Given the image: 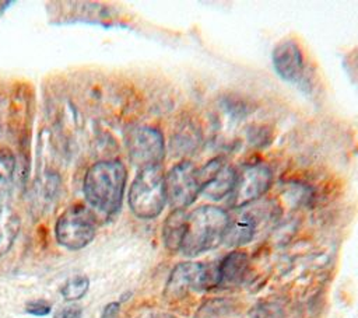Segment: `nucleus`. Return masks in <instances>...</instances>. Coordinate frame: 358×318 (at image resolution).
<instances>
[{"instance_id":"nucleus-1","label":"nucleus","mask_w":358,"mask_h":318,"mask_svg":"<svg viewBox=\"0 0 358 318\" xmlns=\"http://www.w3.org/2000/svg\"><path fill=\"white\" fill-rule=\"evenodd\" d=\"M124 185V165L119 160H101L87 170L83 191L91 209L112 216L120 209Z\"/></svg>"},{"instance_id":"nucleus-2","label":"nucleus","mask_w":358,"mask_h":318,"mask_svg":"<svg viewBox=\"0 0 358 318\" xmlns=\"http://www.w3.org/2000/svg\"><path fill=\"white\" fill-rule=\"evenodd\" d=\"M229 214L217 206H200L186 217L180 251L186 256H197L224 241Z\"/></svg>"},{"instance_id":"nucleus-3","label":"nucleus","mask_w":358,"mask_h":318,"mask_svg":"<svg viewBox=\"0 0 358 318\" xmlns=\"http://www.w3.org/2000/svg\"><path fill=\"white\" fill-rule=\"evenodd\" d=\"M166 202L165 175L161 165L138 170L129 191V206L140 219L157 217Z\"/></svg>"},{"instance_id":"nucleus-4","label":"nucleus","mask_w":358,"mask_h":318,"mask_svg":"<svg viewBox=\"0 0 358 318\" xmlns=\"http://www.w3.org/2000/svg\"><path fill=\"white\" fill-rule=\"evenodd\" d=\"M96 217L94 212L84 205H73L66 209L55 224L57 242L71 251L87 247L95 237Z\"/></svg>"},{"instance_id":"nucleus-5","label":"nucleus","mask_w":358,"mask_h":318,"mask_svg":"<svg viewBox=\"0 0 358 318\" xmlns=\"http://www.w3.org/2000/svg\"><path fill=\"white\" fill-rule=\"evenodd\" d=\"M217 286V266L200 262H183L173 268L165 286V296L179 298L189 291L206 290Z\"/></svg>"},{"instance_id":"nucleus-6","label":"nucleus","mask_w":358,"mask_h":318,"mask_svg":"<svg viewBox=\"0 0 358 318\" xmlns=\"http://www.w3.org/2000/svg\"><path fill=\"white\" fill-rule=\"evenodd\" d=\"M201 192L199 168L192 163L183 161L176 164L165 175L166 200L173 210H185L190 206Z\"/></svg>"},{"instance_id":"nucleus-7","label":"nucleus","mask_w":358,"mask_h":318,"mask_svg":"<svg viewBox=\"0 0 358 318\" xmlns=\"http://www.w3.org/2000/svg\"><path fill=\"white\" fill-rule=\"evenodd\" d=\"M130 161L138 170L158 167L164 158L165 144L162 133L152 126H138L129 132L126 139Z\"/></svg>"},{"instance_id":"nucleus-8","label":"nucleus","mask_w":358,"mask_h":318,"mask_svg":"<svg viewBox=\"0 0 358 318\" xmlns=\"http://www.w3.org/2000/svg\"><path fill=\"white\" fill-rule=\"evenodd\" d=\"M271 181V170L263 163L248 164L242 167V170L236 172L235 185L229 193L231 206L238 209L259 200L270 188Z\"/></svg>"},{"instance_id":"nucleus-9","label":"nucleus","mask_w":358,"mask_h":318,"mask_svg":"<svg viewBox=\"0 0 358 318\" xmlns=\"http://www.w3.org/2000/svg\"><path fill=\"white\" fill-rule=\"evenodd\" d=\"M273 209L274 207H268L267 203H259L257 200L235 209V213L229 216L224 242L229 247H239L252 241L259 224L270 214Z\"/></svg>"},{"instance_id":"nucleus-10","label":"nucleus","mask_w":358,"mask_h":318,"mask_svg":"<svg viewBox=\"0 0 358 318\" xmlns=\"http://www.w3.org/2000/svg\"><path fill=\"white\" fill-rule=\"evenodd\" d=\"M199 178L201 184V192L204 196L220 200L234 189L236 171L225 164L221 158H214L208 161L206 165L199 168Z\"/></svg>"},{"instance_id":"nucleus-11","label":"nucleus","mask_w":358,"mask_h":318,"mask_svg":"<svg viewBox=\"0 0 358 318\" xmlns=\"http://www.w3.org/2000/svg\"><path fill=\"white\" fill-rule=\"evenodd\" d=\"M273 66L277 74L287 81H298L303 73V56L294 39H284L273 50Z\"/></svg>"},{"instance_id":"nucleus-12","label":"nucleus","mask_w":358,"mask_h":318,"mask_svg":"<svg viewBox=\"0 0 358 318\" xmlns=\"http://www.w3.org/2000/svg\"><path fill=\"white\" fill-rule=\"evenodd\" d=\"M20 231V219L13 206V188L0 186V256L8 252Z\"/></svg>"},{"instance_id":"nucleus-13","label":"nucleus","mask_w":358,"mask_h":318,"mask_svg":"<svg viewBox=\"0 0 358 318\" xmlns=\"http://www.w3.org/2000/svg\"><path fill=\"white\" fill-rule=\"evenodd\" d=\"M249 256L242 251L228 254L217 265V287H232L239 284L246 276Z\"/></svg>"},{"instance_id":"nucleus-14","label":"nucleus","mask_w":358,"mask_h":318,"mask_svg":"<svg viewBox=\"0 0 358 318\" xmlns=\"http://www.w3.org/2000/svg\"><path fill=\"white\" fill-rule=\"evenodd\" d=\"M187 214L185 210H173L165 220L162 227V240L166 249L171 252H176L180 249L182 238L185 234V224H186Z\"/></svg>"},{"instance_id":"nucleus-15","label":"nucleus","mask_w":358,"mask_h":318,"mask_svg":"<svg viewBox=\"0 0 358 318\" xmlns=\"http://www.w3.org/2000/svg\"><path fill=\"white\" fill-rule=\"evenodd\" d=\"M90 289V280L84 275L70 277L60 289V294L66 301H76L85 296Z\"/></svg>"},{"instance_id":"nucleus-16","label":"nucleus","mask_w":358,"mask_h":318,"mask_svg":"<svg viewBox=\"0 0 358 318\" xmlns=\"http://www.w3.org/2000/svg\"><path fill=\"white\" fill-rule=\"evenodd\" d=\"M253 318H282V312L275 304H260L253 310Z\"/></svg>"},{"instance_id":"nucleus-17","label":"nucleus","mask_w":358,"mask_h":318,"mask_svg":"<svg viewBox=\"0 0 358 318\" xmlns=\"http://www.w3.org/2000/svg\"><path fill=\"white\" fill-rule=\"evenodd\" d=\"M50 310H52L50 304L43 300H35L27 304V312L35 317H45L50 312Z\"/></svg>"},{"instance_id":"nucleus-18","label":"nucleus","mask_w":358,"mask_h":318,"mask_svg":"<svg viewBox=\"0 0 358 318\" xmlns=\"http://www.w3.org/2000/svg\"><path fill=\"white\" fill-rule=\"evenodd\" d=\"M83 315V310L78 305H66L63 308H60L53 318H81Z\"/></svg>"},{"instance_id":"nucleus-19","label":"nucleus","mask_w":358,"mask_h":318,"mask_svg":"<svg viewBox=\"0 0 358 318\" xmlns=\"http://www.w3.org/2000/svg\"><path fill=\"white\" fill-rule=\"evenodd\" d=\"M119 312V303H109L102 310V318H115Z\"/></svg>"},{"instance_id":"nucleus-20","label":"nucleus","mask_w":358,"mask_h":318,"mask_svg":"<svg viewBox=\"0 0 358 318\" xmlns=\"http://www.w3.org/2000/svg\"><path fill=\"white\" fill-rule=\"evenodd\" d=\"M150 318H175V317H172V315H165V314H162V315H152V317H150Z\"/></svg>"}]
</instances>
